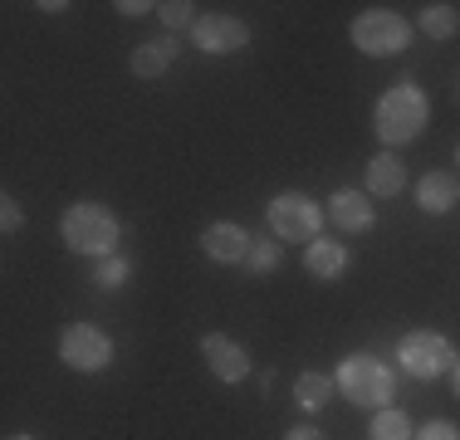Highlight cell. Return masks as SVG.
Masks as SVG:
<instances>
[{"mask_svg": "<svg viewBox=\"0 0 460 440\" xmlns=\"http://www.w3.org/2000/svg\"><path fill=\"white\" fill-rule=\"evenodd\" d=\"M411 35H416V25L407 15H397V10H363V15L348 25L353 49L367 54V59H397L411 44Z\"/></svg>", "mask_w": 460, "mask_h": 440, "instance_id": "277c9868", "label": "cell"}, {"mask_svg": "<svg viewBox=\"0 0 460 440\" xmlns=\"http://www.w3.org/2000/svg\"><path fill=\"white\" fill-rule=\"evenodd\" d=\"M348 264H353V255H348L343 240H323L319 235L309 250H304V269H309L314 279H343Z\"/></svg>", "mask_w": 460, "mask_h": 440, "instance_id": "9a60e30c", "label": "cell"}, {"mask_svg": "<svg viewBox=\"0 0 460 440\" xmlns=\"http://www.w3.org/2000/svg\"><path fill=\"white\" fill-rule=\"evenodd\" d=\"M411 440H460V426H456V421H446V416H436V421H426Z\"/></svg>", "mask_w": 460, "mask_h": 440, "instance_id": "7402d4cb", "label": "cell"}, {"mask_svg": "<svg viewBox=\"0 0 460 440\" xmlns=\"http://www.w3.org/2000/svg\"><path fill=\"white\" fill-rule=\"evenodd\" d=\"M128 274H133V264L128 255H108V260H93V284L98 289H123Z\"/></svg>", "mask_w": 460, "mask_h": 440, "instance_id": "44dd1931", "label": "cell"}, {"mask_svg": "<svg viewBox=\"0 0 460 440\" xmlns=\"http://www.w3.org/2000/svg\"><path fill=\"white\" fill-rule=\"evenodd\" d=\"M421 35L426 40H456L460 35V10L446 5V0H436V5H421Z\"/></svg>", "mask_w": 460, "mask_h": 440, "instance_id": "e0dca14e", "label": "cell"}, {"mask_svg": "<svg viewBox=\"0 0 460 440\" xmlns=\"http://www.w3.org/2000/svg\"><path fill=\"white\" fill-rule=\"evenodd\" d=\"M456 343L446 333H431V328H416V333H402V343H397V362H402V372L416 382H441V377H451V367H456Z\"/></svg>", "mask_w": 460, "mask_h": 440, "instance_id": "5b68a950", "label": "cell"}, {"mask_svg": "<svg viewBox=\"0 0 460 440\" xmlns=\"http://www.w3.org/2000/svg\"><path fill=\"white\" fill-rule=\"evenodd\" d=\"M323 216L333 220L338 235H367L372 225H377V206H372L367 191H348V186H338L333 196H328Z\"/></svg>", "mask_w": 460, "mask_h": 440, "instance_id": "9c48e42d", "label": "cell"}, {"mask_svg": "<svg viewBox=\"0 0 460 440\" xmlns=\"http://www.w3.org/2000/svg\"><path fill=\"white\" fill-rule=\"evenodd\" d=\"M451 387H456V396H460V357H456V367H451Z\"/></svg>", "mask_w": 460, "mask_h": 440, "instance_id": "4316f807", "label": "cell"}, {"mask_svg": "<svg viewBox=\"0 0 460 440\" xmlns=\"http://www.w3.org/2000/svg\"><path fill=\"white\" fill-rule=\"evenodd\" d=\"M456 167H460V147H456Z\"/></svg>", "mask_w": 460, "mask_h": 440, "instance_id": "f1b7e54d", "label": "cell"}, {"mask_svg": "<svg viewBox=\"0 0 460 440\" xmlns=\"http://www.w3.org/2000/svg\"><path fill=\"white\" fill-rule=\"evenodd\" d=\"M118 15H128V20H133V15H147V10H157V5H147V0H118Z\"/></svg>", "mask_w": 460, "mask_h": 440, "instance_id": "cb8c5ba5", "label": "cell"}, {"mask_svg": "<svg viewBox=\"0 0 460 440\" xmlns=\"http://www.w3.org/2000/svg\"><path fill=\"white\" fill-rule=\"evenodd\" d=\"M426 123H431V98H426V88L416 79H397L372 108V132H377V142L387 152L416 142L426 132Z\"/></svg>", "mask_w": 460, "mask_h": 440, "instance_id": "6da1fadb", "label": "cell"}, {"mask_svg": "<svg viewBox=\"0 0 460 440\" xmlns=\"http://www.w3.org/2000/svg\"><path fill=\"white\" fill-rule=\"evenodd\" d=\"M201 357H206V367H211V377L226 382V387H240V382L250 377V352L226 333H206L201 338Z\"/></svg>", "mask_w": 460, "mask_h": 440, "instance_id": "30bf717a", "label": "cell"}, {"mask_svg": "<svg viewBox=\"0 0 460 440\" xmlns=\"http://www.w3.org/2000/svg\"><path fill=\"white\" fill-rule=\"evenodd\" d=\"M59 362L69 372L93 377V372L113 367V338H108L103 328H93V323H69L59 333Z\"/></svg>", "mask_w": 460, "mask_h": 440, "instance_id": "52a82bcc", "label": "cell"}, {"mask_svg": "<svg viewBox=\"0 0 460 440\" xmlns=\"http://www.w3.org/2000/svg\"><path fill=\"white\" fill-rule=\"evenodd\" d=\"M284 440H323V431H319V426H294Z\"/></svg>", "mask_w": 460, "mask_h": 440, "instance_id": "d4e9b609", "label": "cell"}, {"mask_svg": "<svg viewBox=\"0 0 460 440\" xmlns=\"http://www.w3.org/2000/svg\"><path fill=\"white\" fill-rule=\"evenodd\" d=\"M402 191H407V162L382 147L377 157L367 162V196L372 201H392V196H402Z\"/></svg>", "mask_w": 460, "mask_h": 440, "instance_id": "7c38bea8", "label": "cell"}, {"mask_svg": "<svg viewBox=\"0 0 460 440\" xmlns=\"http://www.w3.org/2000/svg\"><path fill=\"white\" fill-rule=\"evenodd\" d=\"M416 426L407 411H397V406H382V411H372V426H367V440H411Z\"/></svg>", "mask_w": 460, "mask_h": 440, "instance_id": "ac0fdd59", "label": "cell"}, {"mask_svg": "<svg viewBox=\"0 0 460 440\" xmlns=\"http://www.w3.org/2000/svg\"><path fill=\"white\" fill-rule=\"evenodd\" d=\"M416 206H421L426 216H446L460 206V181L451 172H426L421 181H416Z\"/></svg>", "mask_w": 460, "mask_h": 440, "instance_id": "4fadbf2b", "label": "cell"}, {"mask_svg": "<svg viewBox=\"0 0 460 440\" xmlns=\"http://www.w3.org/2000/svg\"><path fill=\"white\" fill-rule=\"evenodd\" d=\"M328 401H333V377H328V372H299V377H294V406H299L304 416L323 411Z\"/></svg>", "mask_w": 460, "mask_h": 440, "instance_id": "2e32d148", "label": "cell"}, {"mask_svg": "<svg viewBox=\"0 0 460 440\" xmlns=\"http://www.w3.org/2000/svg\"><path fill=\"white\" fill-rule=\"evenodd\" d=\"M279 264H284V245H279L275 235H260L255 245H250V255H245V269L260 274V279H265V274H275Z\"/></svg>", "mask_w": 460, "mask_h": 440, "instance_id": "d6986e66", "label": "cell"}, {"mask_svg": "<svg viewBox=\"0 0 460 440\" xmlns=\"http://www.w3.org/2000/svg\"><path fill=\"white\" fill-rule=\"evenodd\" d=\"M20 225H25V211H20V201L5 191V196H0V230H5V235H15Z\"/></svg>", "mask_w": 460, "mask_h": 440, "instance_id": "603a6c76", "label": "cell"}, {"mask_svg": "<svg viewBox=\"0 0 460 440\" xmlns=\"http://www.w3.org/2000/svg\"><path fill=\"white\" fill-rule=\"evenodd\" d=\"M191 44L201 54H240L250 44V25L240 15H226V10H216V15H201L191 25Z\"/></svg>", "mask_w": 460, "mask_h": 440, "instance_id": "ba28073f", "label": "cell"}, {"mask_svg": "<svg viewBox=\"0 0 460 440\" xmlns=\"http://www.w3.org/2000/svg\"><path fill=\"white\" fill-rule=\"evenodd\" d=\"M265 216H270V235L275 240H289V245H314L319 240V230H323V206L314 201V196H304V191H279L275 201L265 206Z\"/></svg>", "mask_w": 460, "mask_h": 440, "instance_id": "8992f818", "label": "cell"}, {"mask_svg": "<svg viewBox=\"0 0 460 440\" xmlns=\"http://www.w3.org/2000/svg\"><path fill=\"white\" fill-rule=\"evenodd\" d=\"M181 54V40L177 35H162V40H147L133 49V59H128V69L137 74V79H162V74L172 69V59Z\"/></svg>", "mask_w": 460, "mask_h": 440, "instance_id": "5bb4252c", "label": "cell"}, {"mask_svg": "<svg viewBox=\"0 0 460 440\" xmlns=\"http://www.w3.org/2000/svg\"><path fill=\"white\" fill-rule=\"evenodd\" d=\"M5 440H35V436H25V431H10Z\"/></svg>", "mask_w": 460, "mask_h": 440, "instance_id": "83f0119b", "label": "cell"}, {"mask_svg": "<svg viewBox=\"0 0 460 440\" xmlns=\"http://www.w3.org/2000/svg\"><path fill=\"white\" fill-rule=\"evenodd\" d=\"M333 387L353 406H363V411H382V406L392 401V392H397V377H392V367L382 357H372V352H348L333 372Z\"/></svg>", "mask_w": 460, "mask_h": 440, "instance_id": "3957f363", "label": "cell"}, {"mask_svg": "<svg viewBox=\"0 0 460 440\" xmlns=\"http://www.w3.org/2000/svg\"><path fill=\"white\" fill-rule=\"evenodd\" d=\"M35 10H45V15H59V10H74V5H64V0H40Z\"/></svg>", "mask_w": 460, "mask_h": 440, "instance_id": "484cf974", "label": "cell"}, {"mask_svg": "<svg viewBox=\"0 0 460 440\" xmlns=\"http://www.w3.org/2000/svg\"><path fill=\"white\" fill-rule=\"evenodd\" d=\"M250 245H255V240H250V230L235 225V220H216V225L201 230V255L211 260V264H245Z\"/></svg>", "mask_w": 460, "mask_h": 440, "instance_id": "8fae6325", "label": "cell"}, {"mask_svg": "<svg viewBox=\"0 0 460 440\" xmlns=\"http://www.w3.org/2000/svg\"><path fill=\"white\" fill-rule=\"evenodd\" d=\"M152 15H157L162 25H167V35H181V30H191L196 20H201V15H196L191 0H162V5L152 10Z\"/></svg>", "mask_w": 460, "mask_h": 440, "instance_id": "ffe728a7", "label": "cell"}, {"mask_svg": "<svg viewBox=\"0 0 460 440\" xmlns=\"http://www.w3.org/2000/svg\"><path fill=\"white\" fill-rule=\"evenodd\" d=\"M59 240L84 260H108V255H118L123 225H118V216L103 201H74L59 216Z\"/></svg>", "mask_w": 460, "mask_h": 440, "instance_id": "7a4b0ae2", "label": "cell"}]
</instances>
